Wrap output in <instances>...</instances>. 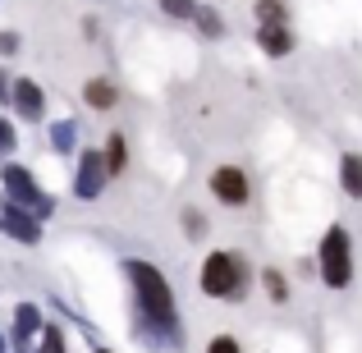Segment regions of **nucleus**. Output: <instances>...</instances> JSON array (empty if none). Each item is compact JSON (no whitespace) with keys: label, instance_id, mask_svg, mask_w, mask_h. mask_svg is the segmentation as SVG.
Instances as JSON below:
<instances>
[{"label":"nucleus","instance_id":"obj_1","mask_svg":"<svg viewBox=\"0 0 362 353\" xmlns=\"http://www.w3.org/2000/svg\"><path fill=\"white\" fill-rule=\"evenodd\" d=\"M133 289H138V326L151 345H179V317H175V294H170L165 275L151 262H124Z\"/></svg>","mask_w":362,"mask_h":353},{"label":"nucleus","instance_id":"obj_2","mask_svg":"<svg viewBox=\"0 0 362 353\" xmlns=\"http://www.w3.org/2000/svg\"><path fill=\"white\" fill-rule=\"evenodd\" d=\"M247 280H252V271H247V262H243L239 253H211L202 262V275H197L202 294L225 299V303H239L243 294H247Z\"/></svg>","mask_w":362,"mask_h":353},{"label":"nucleus","instance_id":"obj_3","mask_svg":"<svg viewBox=\"0 0 362 353\" xmlns=\"http://www.w3.org/2000/svg\"><path fill=\"white\" fill-rule=\"evenodd\" d=\"M321 280L330 289H344L354 280V253H349V230L344 225H330L321 238Z\"/></svg>","mask_w":362,"mask_h":353},{"label":"nucleus","instance_id":"obj_4","mask_svg":"<svg viewBox=\"0 0 362 353\" xmlns=\"http://www.w3.org/2000/svg\"><path fill=\"white\" fill-rule=\"evenodd\" d=\"M0 179H5V193H9V202H14V207L33 212L37 221H42V216H51V207H55V202L42 193V184H37V179L28 175L23 166H5V175H0Z\"/></svg>","mask_w":362,"mask_h":353},{"label":"nucleus","instance_id":"obj_5","mask_svg":"<svg viewBox=\"0 0 362 353\" xmlns=\"http://www.w3.org/2000/svg\"><path fill=\"white\" fill-rule=\"evenodd\" d=\"M106 156H101V147H88L78 151V175H74V197L78 202H97L101 188H106Z\"/></svg>","mask_w":362,"mask_h":353},{"label":"nucleus","instance_id":"obj_6","mask_svg":"<svg viewBox=\"0 0 362 353\" xmlns=\"http://www.w3.org/2000/svg\"><path fill=\"white\" fill-rule=\"evenodd\" d=\"M0 230H5L9 238H18V243H42V221H37L33 212H23V207H0Z\"/></svg>","mask_w":362,"mask_h":353},{"label":"nucleus","instance_id":"obj_7","mask_svg":"<svg viewBox=\"0 0 362 353\" xmlns=\"http://www.w3.org/2000/svg\"><path fill=\"white\" fill-rule=\"evenodd\" d=\"M211 193L221 197L225 207H243L247 202V175H243L239 166H221L211 175Z\"/></svg>","mask_w":362,"mask_h":353},{"label":"nucleus","instance_id":"obj_8","mask_svg":"<svg viewBox=\"0 0 362 353\" xmlns=\"http://www.w3.org/2000/svg\"><path fill=\"white\" fill-rule=\"evenodd\" d=\"M9 101H14V110H18L23 120H42V115H46V97H42V88H37L33 79L9 83Z\"/></svg>","mask_w":362,"mask_h":353},{"label":"nucleus","instance_id":"obj_9","mask_svg":"<svg viewBox=\"0 0 362 353\" xmlns=\"http://www.w3.org/2000/svg\"><path fill=\"white\" fill-rule=\"evenodd\" d=\"M42 330V312H37V303H18L14 312V353H28V340Z\"/></svg>","mask_w":362,"mask_h":353},{"label":"nucleus","instance_id":"obj_10","mask_svg":"<svg viewBox=\"0 0 362 353\" xmlns=\"http://www.w3.org/2000/svg\"><path fill=\"white\" fill-rule=\"evenodd\" d=\"M339 184H344V193L362 202V151H344L339 156Z\"/></svg>","mask_w":362,"mask_h":353},{"label":"nucleus","instance_id":"obj_11","mask_svg":"<svg viewBox=\"0 0 362 353\" xmlns=\"http://www.w3.org/2000/svg\"><path fill=\"white\" fill-rule=\"evenodd\" d=\"M257 46H262L266 55H275V60H280V55L293 51V37H289V28H284V23H266L262 33H257Z\"/></svg>","mask_w":362,"mask_h":353},{"label":"nucleus","instance_id":"obj_12","mask_svg":"<svg viewBox=\"0 0 362 353\" xmlns=\"http://www.w3.org/2000/svg\"><path fill=\"white\" fill-rule=\"evenodd\" d=\"M115 97H119V92H115V83H110V79H88V83H83V101H88L92 110H110V106H115Z\"/></svg>","mask_w":362,"mask_h":353},{"label":"nucleus","instance_id":"obj_13","mask_svg":"<svg viewBox=\"0 0 362 353\" xmlns=\"http://www.w3.org/2000/svg\"><path fill=\"white\" fill-rule=\"evenodd\" d=\"M74 142H78V124H74V120L51 124V147L55 151H74Z\"/></svg>","mask_w":362,"mask_h":353},{"label":"nucleus","instance_id":"obj_14","mask_svg":"<svg viewBox=\"0 0 362 353\" xmlns=\"http://www.w3.org/2000/svg\"><path fill=\"white\" fill-rule=\"evenodd\" d=\"M101 156H106V175H119V170L129 166V147H124V138H119V133L106 142V151H101Z\"/></svg>","mask_w":362,"mask_h":353},{"label":"nucleus","instance_id":"obj_15","mask_svg":"<svg viewBox=\"0 0 362 353\" xmlns=\"http://www.w3.org/2000/svg\"><path fill=\"white\" fill-rule=\"evenodd\" d=\"M257 18H262V28L284 23V18H289V5H284V0H257Z\"/></svg>","mask_w":362,"mask_h":353},{"label":"nucleus","instance_id":"obj_16","mask_svg":"<svg viewBox=\"0 0 362 353\" xmlns=\"http://www.w3.org/2000/svg\"><path fill=\"white\" fill-rule=\"evenodd\" d=\"M193 18H197V28H202V33H206V37H221V33H225V23H221V14H216V9H211V5H197V9H193Z\"/></svg>","mask_w":362,"mask_h":353},{"label":"nucleus","instance_id":"obj_17","mask_svg":"<svg viewBox=\"0 0 362 353\" xmlns=\"http://www.w3.org/2000/svg\"><path fill=\"white\" fill-rule=\"evenodd\" d=\"M262 284H266V299H271V303H284V299H289V284H284L280 271H266Z\"/></svg>","mask_w":362,"mask_h":353},{"label":"nucleus","instance_id":"obj_18","mask_svg":"<svg viewBox=\"0 0 362 353\" xmlns=\"http://www.w3.org/2000/svg\"><path fill=\"white\" fill-rule=\"evenodd\" d=\"M37 353H64V330L60 326H46L42 330V349Z\"/></svg>","mask_w":362,"mask_h":353},{"label":"nucleus","instance_id":"obj_19","mask_svg":"<svg viewBox=\"0 0 362 353\" xmlns=\"http://www.w3.org/2000/svg\"><path fill=\"white\" fill-rule=\"evenodd\" d=\"M160 9H165L170 18H193V9H197V0H160Z\"/></svg>","mask_w":362,"mask_h":353},{"label":"nucleus","instance_id":"obj_20","mask_svg":"<svg viewBox=\"0 0 362 353\" xmlns=\"http://www.w3.org/2000/svg\"><path fill=\"white\" fill-rule=\"evenodd\" d=\"M14 124H9L5 115H0V156H14Z\"/></svg>","mask_w":362,"mask_h":353},{"label":"nucleus","instance_id":"obj_21","mask_svg":"<svg viewBox=\"0 0 362 353\" xmlns=\"http://www.w3.org/2000/svg\"><path fill=\"white\" fill-rule=\"evenodd\" d=\"M206 353H239V340L234 335H216L211 345H206Z\"/></svg>","mask_w":362,"mask_h":353},{"label":"nucleus","instance_id":"obj_22","mask_svg":"<svg viewBox=\"0 0 362 353\" xmlns=\"http://www.w3.org/2000/svg\"><path fill=\"white\" fill-rule=\"evenodd\" d=\"M18 51V33H0V55H14Z\"/></svg>","mask_w":362,"mask_h":353},{"label":"nucleus","instance_id":"obj_23","mask_svg":"<svg viewBox=\"0 0 362 353\" xmlns=\"http://www.w3.org/2000/svg\"><path fill=\"white\" fill-rule=\"evenodd\" d=\"M184 225H188V234H202V212H184Z\"/></svg>","mask_w":362,"mask_h":353},{"label":"nucleus","instance_id":"obj_24","mask_svg":"<svg viewBox=\"0 0 362 353\" xmlns=\"http://www.w3.org/2000/svg\"><path fill=\"white\" fill-rule=\"evenodd\" d=\"M9 83H14V79H9V74L0 69V101H9Z\"/></svg>","mask_w":362,"mask_h":353},{"label":"nucleus","instance_id":"obj_25","mask_svg":"<svg viewBox=\"0 0 362 353\" xmlns=\"http://www.w3.org/2000/svg\"><path fill=\"white\" fill-rule=\"evenodd\" d=\"M0 353H9V345H5V335H0Z\"/></svg>","mask_w":362,"mask_h":353},{"label":"nucleus","instance_id":"obj_26","mask_svg":"<svg viewBox=\"0 0 362 353\" xmlns=\"http://www.w3.org/2000/svg\"><path fill=\"white\" fill-rule=\"evenodd\" d=\"M97 353H110V349H97Z\"/></svg>","mask_w":362,"mask_h":353}]
</instances>
